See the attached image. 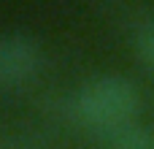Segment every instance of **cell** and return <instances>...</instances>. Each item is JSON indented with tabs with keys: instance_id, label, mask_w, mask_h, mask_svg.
<instances>
[{
	"instance_id": "cell-1",
	"label": "cell",
	"mask_w": 154,
	"mask_h": 149,
	"mask_svg": "<svg viewBox=\"0 0 154 149\" xmlns=\"http://www.w3.org/2000/svg\"><path fill=\"white\" fill-rule=\"evenodd\" d=\"M138 106H141L138 87L119 73H100L89 79L76 90L70 100V111L76 114V119H81L100 136L135 122Z\"/></svg>"
},
{
	"instance_id": "cell-2",
	"label": "cell",
	"mask_w": 154,
	"mask_h": 149,
	"mask_svg": "<svg viewBox=\"0 0 154 149\" xmlns=\"http://www.w3.org/2000/svg\"><path fill=\"white\" fill-rule=\"evenodd\" d=\"M41 68V46L22 33L0 35V84H19Z\"/></svg>"
},
{
	"instance_id": "cell-3",
	"label": "cell",
	"mask_w": 154,
	"mask_h": 149,
	"mask_svg": "<svg viewBox=\"0 0 154 149\" xmlns=\"http://www.w3.org/2000/svg\"><path fill=\"white\" fill-rule=\"evenodd\" d=\"M103 141L108 144V149H154V130L130 122L125 128L103 133Z\"/></svg>"
},
{
	"instance_id": "cell-4",
	"label": "cell",
	"mask_w": 154,
	"mask_h": 149,
	"mask_svg": "<svg viewBox=\"0 0 154 149\" xmlns=\"http://www.w3.org/2000/svg\"><path fill=\"white\" fill-rule=\"evenodd\" d=\"M138 54L154 68V22H149V24L138 33Z\"/></svg>"
}]
</instances>
